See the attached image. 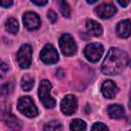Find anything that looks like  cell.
Instances as JSON below:
<instances>
[{
	"label": "cell",
	"instance_id": "cell-3",
	"mask_svg": "<svg viewBox=\"0 0 131 131\" xmlns=\"http://www.w3.org/2000/svg\"><path fill=\"white\" fill-rule=\"evenodd\" d=\"M17 110L28 118H34L38 115V108L29 96H23L17 100Z\"/></svg>",
	"mask_w": 131,
	"mask_h": 131
},
{
	"label": "cell",
	"instance_id": "cell-8",
	"mask_svg": "<svg viewBox=\"0 0 131 131\" xmlns=\"http://www.w3.org/2000/svg\"><path fill=\"white\" fill-rule=\"evenodd\" d=\"M78 106V101L77 98L74 95H66L63 99L60 102V110L66 116H71L73 115Z\"/></svg>",
	"mask_w": 131,
	"mask_h": 131
},
{
	"label": "cell",
	"instance_id": "cell-28",
	"mask_svg": "<svg viewBox=\"0 0 131 131\" xmlns=\"http://www.w3.org/2000/svg\"><path fill=\"white\" fill-rule=\"evenodd\" d=\"M56 73H58V77H59V78H62V77H63V71H62V70L59 69Z\"/></svg>",
	"mask_w": 131,
	"mask_h": 131
},
{
	"label": "cell",
	"instance_id": "cell-10",
	"mask_svg": "<svg viewBox=\"0 0 131 131\" xmlns=\"http://www.w3.org/2000/svg\"><path fill=\"white\" fill-rule=\"evenodd\" d=\"M116 12H117L116 6H114L113 4H110V3L100 4L99 6H97L95 8V13L101 18H110Z\"/></svg>",
	"mask_w": 131,
	"mask_h": 131
},
{
	"label": "cell",
	"instance_id": "cell-20",
	"mask_svg": "<svg viewBox=\"0 0 131 131\" xmlns=\"http://www.w3.org/2000/svg\"><path fill=\"white\" fill-rule=\"evenodd\" d=\"M62 127L58 121H51L45 125L44 130H61Z\"/></svg>",
	"mask_w": 131,
	"mask_h": 131
},
{
	"label": "cell",
	"instance_id": "cell-11",
	"mask_svg": "<svg viewBox=\"0 0 131 131\" xmlns=\"http://www.w3.org/2000/svg\"><path fill=\"white\" fill-rule=\"evenodd\" d=\"M118 86L116 85V83L112 80H106L103 82L102 86H101V92L102 95L105 98L112 99L116 96V94L118 93Z\"/></svg>",
	"mask_w": 131,
	"mask_h": 131
},
{
	"label": "cell",
	"instance_id": "cell-13",
	"mask_svg": "<svg viewBox=\"0 0 131 131\" xmlns=\"http://www.w3.org/2000/svg\"><path fill=\"white\" fill-rule=\"evenodd\" d=\"M86 29L90 35L95 36V37L100 36L102 34V31H103L100 24L94 19H87L86 20Z\"/></svg>",
	"mask_w": 131,
	"mask_h": 131
},
{
	"label": "cell",
	"instance_id": "cell-29",
	"mask_svg": "<svg viewBox=\"0 0 131 131\" xmlns=\"http://www.w3.org/2000/svg\"><path fill=\"white\" fill-rule=\"evenodd\" d=\"M97 0H86V2L87 3H89V4H93V3H95Z\"/></svg>",
	"mask_w": 131,
	"mask_h": 131
},
{
	"label": "cell",
	"instance_id": "cell-9",
	"mask_svg": "<svg viewBox=\"0 0 131 131\" xmlns=\"http://www.w3.org/2000/svg\"><path fill=\"white\" fill-rule=\"evenodd\" d=\"M23 21L25 24V27L30 31L37 30L41 25V20H40L39 15L37 13L33 12V11L26 12L25 15H24Z\"/></svg>",
	"mask_w": 131,
	"mask_h": 131
},
{
	"label": "cell",
	"instance_id": "cell-2",
	"mask_svg": "<svg viewBox=\"0 0 131 131\" xmlns=\"http://www.w3.org/2000/svg\"><path fill=\"white\" fill-rule=\"evenodd\" d=\"M52 88L51 83L48 80H42L39 85L38 95L42 104L47 108H52L55 106V99L50 95V90Z\"/></svg>",
	"mask_w": 131,
	"mask_h": 131
},
{
	"label": "cell",
	"instance_id": "cell-23",
	"mask_svg": "<svg viewBox=\"0 0 131 131\" xmlns=\"http://www.w3.org/2000/svg\"><path fill=\"white\" fill-rule=\"evenodd\" d=\"M12 5V0H1V6L4 8H8Z\"/></svg>",
	"mask_w": 131,
	"mask_h": 131
},
{
	"label": "cell",
	"instance_id": "cell-31",
	"mask_svg": "<svg viewBox=\"0 0 131 131\" xmlns=\"http://www.w3.org/2000/svg\"><path fill=\"white\" fill-rule=\"evenodd\" d=\"M130 68H131V61H130Z\"/></svg>",
	"mask_w": 131,
	"mask_h": 131
},
{
	"label": "cell",
	"instance_id": "cell-16",
	"mask_svg": "<svg viewBox=\"0 0 131 131\" xmlns=\"http://www.w3.org/2000/svg\"><path fill=\"white\" fill-rule=\"evenodd\" d=\"M4 121H5L6 125H7L8 127L12 128V129H20V127H21L20 122H19L14 116H12V115H10V114H8V115L5 116Z\"/></svg>",
	"mask_w": 131,
	"mask_h": 131
},
{
	"label": "cell",
	"instance_id": "cell-22",
	"mask_svg": "<svg viewBox=\"0 0 131 131\" xmlns=\"http://www.w3.org/2000/svg\"><path fill=\"white\" fill-rule=\"evenodd\" d=\"M47 17H48V19H49L51 23H55L56 19H57V15H56V13H55L53 10H49V11L47 12Z\"/></svg>",
	"mask_w": 131,
	"mask_h": 131
},
{
	"label": "cell",
	"instance_id": "cell-14",
	"mask_svg": "<svg viewBox=\"0 0 131 131\" xmlns=\"http://www.w3.org/2000/svg\"><path fill=\"white\" fill-rule=\"evenodd\" d=\"M107 113L112 119H121L124 117L125 110L120 104H111L107 108Z\"/></svg>",
	"mask_w": 131,
	"mask_h": 131
},
{
	"label": "cell",
	"instance_id": "cell-4",
	"mask_svg": "<svg viewBox=\"0 0 131 131\" xmlns=\"http://www.w3.org/2000/svg\"><path fill=\"white\" fill-rule=\"evenodd\" d=\"M58 44H59V48L61 52L67 56L74 55L77 51V44L74 38L70 34H63L59 38Z\"/></svg>",
	"mask_w": 131,
	"mask_h": 131
},
{
	"label": "cell",
	"instance_id": "cell-27",
	"mask_svg": "<svg viewBox=\"0 0 131 131\" xmlns=\"http://www.w3.org/2000/svg\"><path fill=\"white\" fill-rule=\"evenodd\" d=\"M7 71H8V66L5 62H2L1 63V73H2V75H4Z\"/></svg>",
	"mask_w": 131,
	"mask_h": 131
},
{
	"label": "cell",
	"instance_id": "cell-15",
	"mask_svg": "<svg viewBox=\"0 0 131 131\" xmlns=\"http://www.w3.org/2000/svg\"><path fill=\"white\" fill-rule=\"evenodd\" d=\"M54 3L58 6L59 11L61 12V14L64 17H70L71 15V10H70V6L67 3V0H54Z\"/></svg>",
	"mask_w": 131,
	"mask_h": 131
},
{
	"label": "cell",
	"instance_id": "cell-25",
	"mask_svg": "<svg viewBox=\"0 0 131 131\" xmlns=\"http://www.w3.org/2000/svg\"><path fill=\"white\" fill-rule=\"evenodd\" d=\"M32 2L38 6H44L47 3V0H32Z\"/></svg>",
	"mask_w": 131,
	"mask_h": 131
},
{
	"label": "cell",
	"instance_id": "cell-19",
	"mask_svg": "<svg viewBox=\"0 0 131 131\" xmlns=\"http://www.w3.org/2000/svg\"><path fill=\"white\" fill-rule=\"evenodd\" d=\"M33 86H34V80L30 76L26 75L21 78V88L24 91H30L33 88Z\"/></svg>",
	"mask_w": 131,
	"mask_h": 131
},
{
	"label": "cell",
	"instance_id": "cell-26",
	"mask_svg": "<svg viewBox=\"0 0 131 131\" xmlns=\"http://www.w3.org/2000/svg\"><path fill=\"white\" fill-rule=\"evenodd\" d=\"M117 1H118V3H119L122 7H127L131 0H117Z\"/></svg>",
	"mask_w": 131,
	"mask_h": 131
},
{
	"label": "cell",
	"instance_id": "cell-17",
	"mask_svg": "<svg viewBox=\"0 0 131 131\" xmlns=\"http://www.w3.org/2000/svg\"><path fill=\"white\" fill-rule=\"evenodd\" d=\"M5 29L6 31H8L9 33L11 34H15L17 33L18 31V24H17V20L13 17H10L6 20L5 23Z\"/></svg>",
	"mask_w": 131,
	"mask_h": 131
},
{
	"label": "cell",
	"instance_id": "cell-12",
	"mask_svg": "<svg viewBox=\"0 0 131 131\" xmlns=\"http://www.w3.org/2000/svg\"><path fill=\"white\" fill-rule=\"evenodd\" d=\"M117 35L121 38H128L131 35V20L124 19L117 24L116 27Z\"/></svg>",
	"mask_w": 131,
	"mask_h": 131
},
{
	"label": "cell",
	"instance_id": "cell-1",
	"mask_svg": "<svg viewBox=\"0 0 131 131\" xmlns=\"http://www.w3.org/2000/svg\"><path fill=\"white\" fill-rule=\"evenodd\" d=\"M129 61L126 52L119 48L112 47L101 64V71L104 75H118L123 72Z\"/></svg>",
	"mask_w": 131,
	"mask_h": 131
},
{
	"label": "cell",
	"instance_id": "cell-18",
	"mask_svg": "<svg viewBox=\"0 0 131 131\" xmlns=\"http://www.w3.org/2000/svg\"><path fill=\"white\" fill-rule=\"evenodd\" d=\"M87 126H86V123L81 120V119H75L72 121L71 125H70V129L71 130H78V131H81V130H86Z\"/></svg>",
	"mask_w": 131,
	"mask_h": 131
},
{
	"label": "cell",
	"instance_id": "cell-21",
	"mask_svg": "<svg viewBox=\"0 0 131 131\" xmlns=\"http://www.w3.org/2000/svg\"><path fill=\"white\" fill-rule=\"evenodd\" d=\"M92 130H107L108 128L103 124V123H100V122H97V123H95L93 126H92V128H91Z\"/></svg>",
	"mask_w": 131,
	"mask_h": 131
},
{
	"label": "cell",
	"instance_id": "cell-30",
	"mask_svg": "<svg viewBox=\"0 0 131 131\" xmlns=\"http://www.w3.org/2000/svg\"><path fill=\"white\" fill-rule=\"evenodd\" d=\"M129 107H130V110H131V97H130V99H129Z\"/></svg>",
	"mask_w": 131,
	"mask_h": 131
},
{
	"label": "cell",
	"instance_id": "cell-24",
	"mask_svg": "<svg viewBox=\"0 0 131 131\" xmlns=\"http://www.w3.org/2000/svg\"><path fill=\"white\" fill-rule=\"evenodd\" d=\"M9 89H10V88H9V84H5V85H3V86H2V91H1L2 94H3V95L8 94V93L10 92Z\"/></svg>",
	"mask_w": 131,
	"mask_h": 131
},
{
	"label": "cell",
	"instance_id": "cell-5",
	"mask_svg": "<svg viewBox=\"0 0 131 131\" xmlns=\"http://www.w3.org/2000/svg\"><path fill=\"white\" fill-rule=\"evenodd\" d=\"M32 52L33 49L29 44H24L17 51L16 59L17 63L21 69H28L32 63Z\"/></svg>",
	"mask_w": 131,
	"mask_h": 131
},
{
	"label": "cell",
	"instance_id": "cell-7",
	"mask_svg": "<svg viewBox=\"0 0 131 131\" xmlns=\"http://www.w3.org/2000/svg\"><path fill=\"white\" fill-rule=\"evenodd\" d=\"M40 57H41V60L47 64L56 63L59 59L58 53H57L55 47L52 46L51 44H46L43 47V49L41 50V53H40Z\"/></svg>",
	"mask_w": 131,
	"mask_h": 131
},
{
	"label": "cell",
	"instance_id": "cell-6",
	"mask_svg": "<svg viewBox=\"0 0 131 131\" xmlns=\"http://www.w3.org/2000/svg\"><path fill=\"white\" fill-rule=\"evenodd\" d=\"M86 58L92 62H96L103 54V46L100 43H90L84 49Z\"/></svg>",
	"mask_w": 131,
	"mask_h": 131
}]
</instances>
